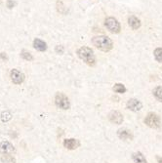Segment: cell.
Segmentation results:
<instances>
[{
  "label": "cell",
  "mask_w": 162,
  "mask_h": 163,
  "mask_svg": "<svg viewBox=\"0 0 162 163\" xmlns=\"http://www.w3.org/2000/svg\"><path fill=\"white\" fill-rule=\"evenodd\" d=\"M92 43H93V45L96 48H98L99 50H101L103 52H108L113 47L112 40L105 35L95 36V37L92 38Z\"/></svg>",
  "instance_id": "cell-1"
},
{
  "label": "cell",
  "mask_w": 162,
  "mask_h": 163,
  "mask_svg": "<svg viewBox=\"0 0 162 163\" xmlns=\"http://www.w3.org/2000/svg\"><path fill=\"white\" fill-rule=\"evenodd\" d=\"M77 55L78 57L82 60L83 62H85L88 65L94 66L96 65V57L94 55L93 50L89 47L83 46L78 49L77 51Z\"/></svg>",
  "instance_id": "cell-2"
},
{
  "label": "cell",
  "mask_w": 162,
  "mask_h": 163,
  "mask_svg": "<svg viewBox=\"0 0 162 163\" xmlns=\"http://www.w3.org/2000/svg\"><path fill=\"white\" fill-rule=\"evenodd\" d=\"M105 25L111 33H119L121 31V27L118 21L112 17L106 18L105 21Z\"/></svg>",
  "instance_id": "cell-3"
},
{
  "label": "cell",
  "mask_w": 162,
  "mask_h": 163,
  "mask_svg": "<svg viewBox=\"0 0 162 163\" xmlns=\"http://www.w3.org/2000/svg\"><path fill=\"white\" fill-rule=\"evenodd\" d=\"M55 103H56V106L62 109H68L69 106H71L68 98L64 93H60V92L56 94V97H55Z\"/></svg>",
  "instance_id": "cell-4"
},
{
  "label": "cell",
  "mask_w": 162,
  "mask_h": 163,
  "mask_svg": "<svg viewBox=\"0 0 162 163\" xmlns=\"http://www.w3.org/2000/svg\"><path fill=\"white\" fill-rule=\"evenodd\" d=\"M145 123L149 126L150 128H153V129H156L160 126V117L157 115L156 113L154 112H150L149 113L146 117L145 118Z\"/></svg>",
  "instance_id": "cell-5"
},
{
  "label": "cell",
  "mask_w": 162,
  "mask_h": 163,
  "mask_svg": "<svg viewBox=\"0 0 162 163\" xmlns=\"http://www.w3.org/2000/svg\"><path fill=\"white\" fill-rule=\"evenodd\" d=\"M11 80L15 84H22L25 81V74L18 69H12L10 72Z\"/></svg>",
  "instance_id": "cell-6"
},
{
  "label": "cell",
  "mask_w": 162,
  "mask_h": 163,
  "mask_svg": "<svg viewBox=\"0 0 162 163\" xmlns=\"http://www.w3.org/2000/svg\"><path fill=\"white\" fill-rule=\"evenodd\" d=\"M142 106V103L138 101L137 99H130L127 102V109L132 112H139V110H141Z\"/></svg>",
  "instance_id": "cell-7"
},
{
  "label": "cell",
  "mask_w": 162,
  "mask_h": 163,
  "mask_svg": "<svg viewBox=\"0 0 162 163\" xmlns=\"http://www.w3.org/2000/svg\"><path fill=\"white\" fill-rule=\"evenodd\" d=\"M15 151V147L9 142H2L0 143V153L3 154H11Z\"/></svg>",
  "instance_id": "cell-8"
},
{
  "label": "cell",
  "mask_w": 162,
  "mask_h": 163,
  "mask_svg": "<svg viewBox=\"0 0 162 163\" xmlns=\"http://www.w3.org/2000/svg\"><path fill=\"white\" fill-rule=\"evenodd\" d=\"M108 119L114 124H121L123 122V115L119 112H111L108 114Z\"/></svg>",
  "instance_id": "cell-9"
},
{
  "label": "cell",
  "mask_w": 162,
  "mask_h": 163,
  "mask_svg": "<svg viewBox=\"0 0 162 163\" xmlns=\"http://www.w3.org/2000/svg\"><path fill=\"white\" fill-rule=\"evenodd\" d=\"M80 143L75 139H67L64 141V147L68 150H75L79 147Z\"/></svg>",
  "instance_id": "cell-10"
},
{
  "label": "cell",
  "mask_w": 162,
  "mask_h": 163,
  "mask_svg": "<svg viewBox=\"0 0 162 163\" xmlns=\"http://www.w3.org/2000/svg\"><path fill=\"white\" fill-rule=\"evenodd\" d=\"M128 24H129V25H130V28L132 29H134V31L140 28V27H141V21H140L138 18L135 17V16H131L130 18H129Z\"/></svg>",
  "instance_id": "cell-11"
},
{
  "label": "cell",
  "mask_w": 162,
  "mask_h": 163,
  "mask_svg": "<svg viewBox=\"0 0 162 163\" xmlns=\"http://www.w3.org/2000/svg\"><path fill=\"white\" fill-rule=\"evenodd\" d=\"M33 47L37 51L44 52V51H46V49H47V44L44 42L43 40H41V39L35 38L34 41H33Z\"/></svg>",
  "instance_id": "cell-12"
},
{
  "label": "cell",
  "mask_w": 162,
  "mask_h": 163,
  "mask_svg": "<svg viewBox=\"0 0 162 163\" xmlns=\"http://www.w3.org/2000/svg\"><path fill=\"white\" fill-rule=\"evenodd\" d=\"M117 135L121 139V140H132L133 139V135L132 133L127 130V129H120L117 132Z\"/></svg>",
  "instance_id": "cell-13"
},
{
  "label": "cell",
  "mask_w": 162,
  "mask_h": 163,
  "mask_svg": "<svg viewBox=\"0 0 162 163\" xmlns=\"http://www.w3.org/2000/svg\"><path fill=\"white\" fill-rule=\"evenodd\" d=\"M133 160L135 163H146V158L141 153H136L133 154Z\"/></svg>",
  "instance_id": "cell-14"
},
{
  "label": "cell",
  "mask_w": 162,
  "mask_h": 163,
  "mask_svg": "<svg viewBox=\"0 0 162 163\" xmlns=\"http://www.w3.org/2000/svg\"><path fill=\"white\" fill-rule=\"evenodd\" d=\"M153 95L154 97L156 98V100H158V101L162 103V87L161 86H157L154 88Z\"/></svg>",
  "instance_id": "cell-15"
},
{
  "label": "cell",
  "mask_w": 162,
  "mask_h": 163,
  "mask_svg": "<svg viewBox=\"0 0 162 163\" xmlns=\"http://www.w3.org/2000/svg\"><path fill=\"white\" fill-rule=\"evenodd\" d=\"M1 161L2 163H16V159L10 154H4L1 156Z\"/></svg>",
  "instance_id": "cell-16"
},
{
  "label": "cell",
  "mask_w": 162,
  "mask_h": 163,
  "mask_svg": "<svg viewBox=\"0 0 162 163\" xmlns=\"http://www.w3.org/2000/svg\"><path fill=\"white\" fill-rule=\"evenodd\" d=\"M113 91L116 92V93H125L126 92V88H125V86L123 84L121 83H117L114 85V87H113Z\"/></svg>",
  "instance_id": "cell-17"
},
{
  "label": "cell",
  "mask_w": 162,
  "mask_h": 163,
  "mask_svg": "<svg viewBox=\"0 0 162 163\" xmlns=\"http://www.w3.org/2000/svg\"><path fill=\"white\" fill-rule=\"evenodd\" d=\"M153 54L154 57H155V60L159 63H162V48H156Z\"/></svg>",
  "instance_id": "cell-18"
},
{
  "label": "cell",
  "mask_w": 162,
  "mask_h": 163,
  "mask_svg": "<svg viewBox=\"0 0 162 163\" xmlns=\"http://www.w3.org/2000/svg\"><path fill=\"white\" fill-rule=\"evenodd\" d=\"M21 56L25 61H32V60H33V57H32V55L29 53L28 51L23 50V51H22V53H21Z\"/></svg>",
  "instance_id": "cell-19"
},
{
  "label": "cell",
  "mask_w": 162,
  "mask_h": 163,
  "mask_svg": "<svg viewBox=\"0 0 162 163\" xmlns=\"http://www.w3.org/2000/svg\"><path fill=\"white\" fill-rule=\"evenodd\" d=\"M11 118H12V114H11L9 112H2L1 114V119L3 122H6V121H8L10 120Z\"/></svg>",
  "instance_id": "cell-20"
},
{
  "label": "cell",
  "mask_w": 162,
  "mask_h": 163,
  "mask_svg": "<svg viewBox=\"0 0 162 163\" xmlns=\"http://www.w3.org/2000/svg\"><path fill=\"white\" fill-rule=\"evenodd\" d=\"M55 50H56V52H57L58 54H61V55H62V53H64V51H65L64 47H62V46H60V45L56 46V49H55Z\"/></svg>",
  "instance_id": "cell-21"
},
{
  "label": "cell",
  "mask_w": 162,
  "mask_h": 163,
  "mask_svg": "<svg viewBox=\"0 0 162 163\" xmlns=\"http://www.w3.org/2000/svg\"><path fill=\"white\" fill-rule=\"evenodd\" d=\"M0 59H2V60H4V61H7L8 60V57H7V55L5 53H0Z\"/></svg>",
  "instance_id": "cell-22"
},
{
  "label": "cell",
  "mask_w": 162,
  "mask_h": 163,
  "mask_svg": "<svg viewBox=\"0 0 162 163\" xmlns=\"http://www.w3.org/2000/svg\"><path fill=\"white\" fill-rule=\"evenodd\" d=\"M7 5H8L9 8H12V7L15 5V2L13 1H11V0H8V2H7Z\"/></svg>",
  "instance_id": "cell-23"
},
{
  "label": "cell",
  "mask_w": 162,
  "mask_h": 163,
  "mask_svg": "<svg viewBox=\"0 0 162 163\" xmlns=\"http://www.w3.org/2000/svg\"><path fill=\"white\" fill-rule=\"evenodd\" d=\"M158 163H162V157H157Z\"/></svg>",
  "instance_id": "cell-24"
}]
</instances>
